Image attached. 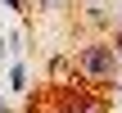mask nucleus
Segmentation results:
<instances>
[{
  "label": "nucleus",
  "instance_id": "1",
  "mask_svg": "<svg viewBox=\"0 0 122 113\" xmlns=\"http://www.w3.org/2000/svg\"><path fill=\"white\" fill-rule=\"evenodd\" d=\"M113 63H118L113 45H86V50H81V68H86V77H109Z\"/></svg>",
  "mask_w": 122,
  "mask_h": 113
},
{
  "label": "nucleus",
  "instance_id": "2",
  "mask_svg": "<svg viewBox=\"0 0 122 113\" xmlns=\"http://www.w3.org/2000/svg\"><path fill=\"white\" fill-rule=\"evenodd\" d=\"M9 91H27V68H23V63L9 68Z\"/></svg>",
  "mask_w": 122,
  "mask_h": 113
},
{
  "label": "nucleus",
  "instance_id": "3",
  "mask_svg": "<svg viewBox=\"0 0 122 113\" xmlns=\"http://www.w3.org/2000/svg\"><path fill=\"white\" fill-rule=\"evenodd\" d=\"M0 9H23V0H0Z\"/></svg>",
  "mask_w": 122,
  "mask_h": 113
},
{
  "label": "nucleus",
  "instance_id": "4",
  "mask_svg": "<svg viewBox=\"0 0 122 113\" xmlns=\"http://www.w3.org/2000/svg\"><path fill=\"white\" fill-rule=\"evenodd\" d=\"M5 45H9V41H5V36H0V59H5Z\"/></svg>",
  "mask_w": 122,
  "mask_h": 113
},
{
  "label": "nucleus",
  "instance_id": "5",
  "mask_svg": "<svg viewBox=\"0 0 122 113\" xmlns=\"http://www.w3.org/2000/svg\"><path fill=\"white\" fill-rule=\"evenodd\" d=\"M118 91H122V82H118Z\"/></svg>",
  "mask_w": 122,
  "mask_h": 113
}]
</instances>
